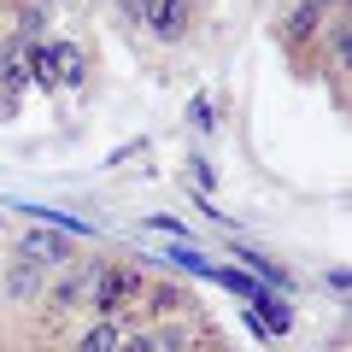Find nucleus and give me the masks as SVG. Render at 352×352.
<instances>
[{
    "mask_svg": "<svg viewBox=\"0 0 352 352\" xmlns=\"http://www.w3.org/2000/svg\"><path fill=\"white\" fill-rule=\"evenodd\" d=\"M188 118H194V129H212V124H217V118H212V100H206V94L188 106Z\"/></svg>",
    "mask_w": 352,
    "mask_h": 352,
    "instance_id": "9",
    "label": "nucleus"
},
{
    "mask_svg": "<svg viewBox=\"0 0 352 352\" xmlns=\"http://www.w3.org/2000/svg\"><path fill=\"white\" fill-rule=\"evenodd\" d=\"M6 288H12L18 305H30V300H36V288H41V264L18 252V270H12V282H6Z\"/></svg>",
    "mask_w": 352,
    "mask_h": 352,
    "instance_id": "4",
    "label": "nucleus"
},
{
    "mask_svg": "<svg viewBox=\"0 0 352 352\" xmlns=\"http://www.w3.org/2000/svg\"><path fill=\"white\" fill-rule=\"evenodd\" d=\"M135 294H141V276L129 270V264H112V270H100V282H94V311H100V317H118Z\"/></svg>",
    "mask_w": 352,
    "mask_h": 352,
    "instance_id": "1",
    "label": "nucleus"
},
{
    "mask_svg": "<svg viewBox=\"0 0 352 352\" xmlns=\"http://www.w3.org/2000/svg\"><path fill=\"white\" fill-rule=\"evenodd\" d=\"M88 282H94V270H82V276H65L59 288H53V311H71V305L88 294Z\"/></svg>",
    "mask_w": 352,
    "mask_h": 352,
    "instance_id": "7",
    "label": "nucleus"
},
{
    "mask_svg": "<svg viewBox=\"0 0 352 352\" xmlns=\"http://www.w3.org/2000/svg\"><path fill=\"white\" fill-rule=\"evenodd\" d=\"M118 340H124L118 317H100V323H94V329H88L82 340H76V352H118Z\"/></svg>",
    "mask_w": 352,
    "mask_h": 352,
    "instance_id": "5",
    "label": "nucleus"
},
{
    "mask_svg": "<svg viewBox=\"0 0 352 352\" xmlns=\"http://www.w3.org/2000/svg\"><path fill=\"white\" fill-rule=\"evenodd\" d=\"M317 18H323V0H305L300 12L288 18V41H305V36H311V30H317Z\"/></svg>",
    "mask_w": 352,
    "mask_h": 352,
    "instance_id": "8",
    "label": "nucleus"
},
{
    "mask_svg": "<svg viewBox=\"0 0 352 352\" xmlns=\"http://www.w3.org/2000/svg\"><path fill=\"white\" fill-rule=\"evenodd\" d=\"M252 305H258V317H264V329H270V335H288V305L282 300H270V294H252Z\"/></svg>",
    "mask_w": 352,
    "mask_h": 352,
    "instance_id": "6",
    "label": "nucleus"
},
{
    "mask_svg": "<svg viewBox=\"0 0 352 352\" xmlns=\"http://www.w3.org/2000/svg\"><path fill=\"white\" fill-rule=\"evenodd\" d=\"M118 352H153V340L147 335H124V340H118Z\"/></svg>",
    "mask_w": 352,
    "mask_h": 352,
    "instance_id": "10",
    "label": "nucleus"
},
{
    "mask_svg": "<svg viewBox=\"0 0 352 352\" xmlns=\"http://www.w3.org/2000/svg\"><path fill=\"white\" fill-rule=\"evenodd\" d=\"M135 18L159 41H176L182 30H188V6H182V0H135Z\"/></svg>",
    "mask_w": 352,
    "mask_h": 352,
    "instance_id": "2",
    "label": "nucleus"
},
{
    "mask_svg": "<svg viewBox=\"0 0 352 352\" xmlns=\"http://www.w3.org/2000/svg\"><path fill=\"white\" fill-rule=\"evenodd\" d=\"M65 252H71V241L53 235V229H30V241H24V258H36V264H59Z\"/></svg>",
    "mask_w": 352,
    "mask_h": 352,
    "instance_id": "3",
    "label": "nucleus"
}]
</instances>
